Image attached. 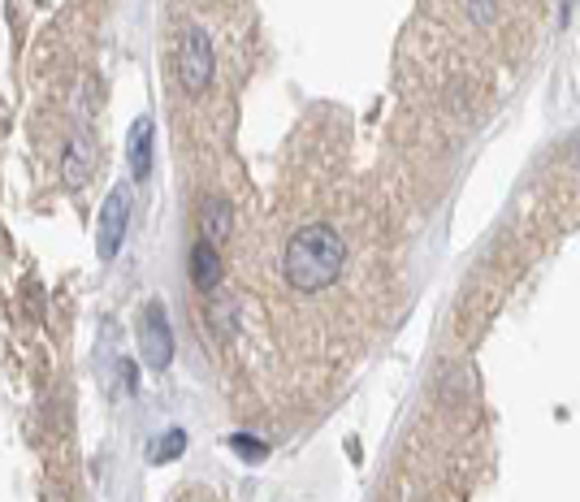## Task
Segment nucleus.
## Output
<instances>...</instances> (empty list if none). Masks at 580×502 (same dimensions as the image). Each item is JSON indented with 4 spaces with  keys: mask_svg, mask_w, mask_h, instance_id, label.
<instances>
[{
    "mask_svg": "<svg viewBox=\"0 0 580 502\" xmlns=\"http://www.w3.org/2000/svg\"><path fill=\"white\" fill-rule=\"evenodd\" d=\"M342 264H347V243H342V234L334 226H325V221H312V226H299L290 234L286 256H282V273L299 295H316V290H329L338 282Z\"/></svg>",
    "mask_w": 580,
    "mask_h": 502,
    "instance_id": "f257e3e1",
    "label": "nucleus"
},
{
    "mask_svg": "<svg viewBox=\"0 0 580 502\" xmlns=\"http://www.w3.org/2000/svg\"><path fill=\"white\" fill-rule=\"evenodd\" d=\"M178 83L187 96H200V91L213 83V44L200 26H191L178 44Z\"/></svg>",
    "mask_w": 580,
    "mask_h": 502,
    "instance_id": "f03ea898",
    "label": "nucleus"
},
{
    "mask_svg": "<svg viewBox=\"0 0 580 502\" xmlns=\"http://www.w3.org/2000/svg\"><path fill=\"white\" fill-rule=\"evenodd\" d=\"M139 351H143V364L152 373H165L174 364V329H169V316L161 303H148L143 308V321H139Z\"/></svg>",
    "mask_w": 580,
    "mask_h": 502,
    "instance_id": "7ed1b4c3",
    "label": "nucleus"
},
{
    "mask_svg": "<svg viewBox=\"0 0 580 502\" xmlns=\"http://www.w3.org/2000/svg\"><path fill=\"white\" fill-rule=\"evenodd\" d=\"M126 226H130V195L122 187L109 191V200L100 208V221H96V251L100 260H113L126 243Z\"/></svg>",
    "mask_w": 580,
    "mask_h": 502,
    "instance_id": "20e7f679",
    "label": "nucleus"
},
{
    "mask_svg": "<svg viewBox=\"0 0 580 502\" xmlns=\"http://www.w3.org/2000/svg\"><path fill=\"white\" fill-rule=\"evenodd\" d=\"M126 156H130V178L148 182V174H152V117H139V122L130 126Z\"/></svg>",
    "mask_w": 580,
    "mask_h": 502,
    "instance_id": "39448f33",
    "label": "nucleus"
},
{
    "mask_svg": "<svg viewBox=\"0 0 580 502\" xmlns=\"http://www.w3.org/2000/svg\"><path fill=\"white\" fill-rule=\"evenodd\" d=\"M221 277H226V269H221V256L213 243H195L191 247V282L195 290H204V295H213V290L221 286Z\"/></svg>",
    "mask_w": 580,
    "mask_h": 502,
    "instance_id": "423d86ee",
    "label": "nucleus"
},
{
    "mask_svg": "<svg viewBox=\"0 0 580 502\" xmlns=\"http://www.w3.org/2000/svg\"><path fill=\"white\" fill-rule=\"evenodd\" d=\"M87 174H91V143H87V135H74L61 156V178L70 191H78L87 182Z\"/></svg>",
    "mask_w": 580,
    "mask_h": 502,
    "instance_id": "0eeeda50",
    "label": "nucleus"
},
{
    "mask_svg": "<svg viewBox=\"0 0 580 502\" xmlns=\"http://www.w3.org/2000/svg\"><path fill=\"white\" fill-rule=\"evenodd\" d=\"M200 234L213 247L221 243H230V234H234V213H230V204L226 200H204L200 208Z\"/></svg>",
    "mask_w": 580,
    "mask_h": 502,
    "instance_id": "6e6552de",
    "label": "nucleus"
},
{
    "mask_svg": "<svg viewBox=\"0 0 580 502\" xmlns=\"http://www.w3.org/2000/svg\"><path fill=\"white\" fill-rule=\"evenodd\" d=\"M182 451H187V433H182V429H169L165 438L152 442V464H174Z\"/></svg>",
    "mask_w": 580,
    "mask_h": 502,
    "instance_id": "1a4fd4ad",
    "label": "nucleus"
},
{
    "mask_svg": "<svg viewBox=\"0 0 580 502\" xmlns=\"http://www.w3.org/2000/svg\"><path fill=\"white\" fill-rule=\"evenodd\" d=\"M464 9H468V18L477 26H490L494 13H498V0H464Z\"/></svg>",
    "mask_w": 580,
    "mask_h": 502,
    "instance_id": "9d476101",
    "label": "nucleus"
},
{
    "mask_svg": "<svg viewBox=\"0 0 580 502\" xmlns=\"http://www.w3.org/2000/svg\"><path fill=\"white\" fill-rule=\"evenodd\" d=\"M230 446H239V455H243V459H265V455H269V451H265V442L247 438V433H234Z\"/></svg>",
    "mask_w": 580,
    "mask_h": 502,
    "instance_id": "9b49d317",
    "label": "nucleus"
},
{
    "mask_svg": "<svg viewBox=\"0 0 580 502\" xmlns=\"http://www.w3.org/2000/svg\"><path fill=\"white\" fill-rule=\"evenodd\" d=\"M117 377H122L126 394H135V364H122V368H117Z\"/></svg>",
    "mask_w": 580,
    "mask_h": 502,
    "instance_id": "f8f14e48",
    "label": "nucleus"
},
{
    "mask_svg": "<svg viewBox=\"0 0 580 502\" xmlns=\"http://www.w3.org/2000/svg\"><path fill=\"white\" fill-rule=\"evenodd\" d=\"M576 165H580V139H576Z\"/></svg>",
    "mask_w": 580,
    "mask_h": 502,
    "instance_id": "ddd939ff",
    "label": "nucleus"
}]
</instances>
